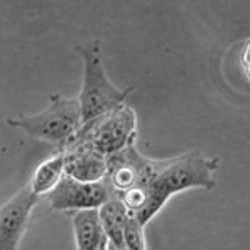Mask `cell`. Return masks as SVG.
I'll return each mask as SVG.
<instances>
[{"instance_id":"obj_14","label":"cell","mask_w":250,"mask_h":250,"mask_svg":"<svg viewBox=\"0 0 250 250\" xmlns=\"http://www.w3.org/2000/svg\"><path fill=\"white\" fill-rule=\"evenodd\" d=\"M99 250H108V249H107V242H105V244H104V245H102V247H100Z\"/></svg>"},{"instance_id":"obj_3","label":"cell","mask_w":250,"mask_h":250,"mask_svg":"<svg viewBox=\"0 0 250 250\" xmlns=\"http://www.w3.org/2000/svg\"><path fill=\"white\" fill-rule=\"evenodd\" d=\"M9 125L20 128L35 139L55 144L59 150H62L82 127L79 99H67L54 94L43 112L10 119Z\"/></svg>"},{"instance_id":"obj_6","label":"cell","mask_w":250,"mask_h":250,"mask_svg":"<svg viewBox=\"0 0 250 250\" xmlns=\"http://www.w3.org/2000/svg\"><path fill=\"white\" fill-rule=\"evenodd\" d=\"M39 197L29 185L22 187L12 199L0 205V250H19V244L30 220Z\"/></svg>"},{"instance_id":"obj_9","label":"cell","mask_w":250,"mask_h":250,"mask_svg":"<svg viewBox=\"0 0 250 250\" xmlns=\"http://www.w3.org/2000/svg\"><path fill=\"white\" fill-rule=\"evenodd\" d=\"M77 250H99L107 242L97 210H79L72 217Z\"/></svg>"},{"instance_id":"obj_4","label":"cell","mask_w":250,"mask_h":250,"mask_svg":"<svg viewBox=\"0 0 250 250\" xmlns=\"http://www.w3.org/2000/svg\"><path fill=\"white\" fill-rule=\"evenodd\" d=\"M137 115L128 105H117L107 114L82 124L70 142H79L94 148L104 157L115 155L135 145ZM68 142V144H70Z\"/></svg>"},{"instance_id":"obj_12","label":"cell","mask_w":250,"mask_h":250,"mask_svg":"<svg viewBox=\"0 0 250 250\" xmlns=\"http://www.w3.org/2000/svg\"><path fill=\"white\" fill-rule=\"evenodd\" d=\"M245 62V74H247V77H249V43L245 45V52H242V63Z\"/></svg>"},{"instance_id":"obj_1","label":"cell","mask_w":250,"mask_h":250,"mask_svg":"<svg viewBox=\"0 0 250 250\" xmlns=\"http://www.w3.org/2000/svg\"><path fill=\"white\" fill-rule=\"evenodd\" d=\"M217 168L219 159H207L199 150L162 160L154 180L144 188L147 193V202L134 217L145 227L162 210L173 193L184 192L187 188H215L217 180L213 173Z\"/></svg>"},{"instance_id":"obj_11","label":"cell","mask_w":250,"mask_h":250,"mask_svg":"<svg viewBox=\"0 0 250 250\" xmlns=\"http://www.w3.org/2000/svg\"><path fill=\"white\" fill-rule=\"evenodd\" d=\"M124 247L125 250H145L144 225L130 212L124 225Z\"/></svg>"},{"instance_id":"obj_2","label":"cell","mask_w":250,"mask_h":250,"mask_svg":"<svg viewBox=\"0 0 250 250\" xmlns=\"http://www.w3.org/2000/svg\"><path fill=\"white\" fill-rule=\"evenodd\" d=\"M77 52L83 60V85L79 97V105L80 119L82 124H85L124 104L125 97L134 88L128 87L122 90L110 83L102 65V48L99 40H90L79 45Z\"/></svg>"},{"instance_id":"obj_7","label":"cell","mask_w":250,"mask_h":250,"mask_svg":"<svg viewBox=\"0 0 250 250\" xmlns=\"http://www.w3.org/2000/svg\"><path fill=\"white\" fill-rule=\"evenodd\" d=\"M63 175L83 184L102 182L107 175V157L79 142H70L62 148Z\"/></svg>"},{"instance_id":"obj_8","label":"cell","mask_w":250,"mask_h":250,"mask_svg":"<svg viewBox=\"0 0 250 250\" xmlns=\"http://www.w3.org/2000/svg\"><path fill=\"white\" fill-rule=\"evenodd\" d=\"M99 213V222L105 233L107 244L115 249H125L124 247V225L128 217V210L125 208L122 200L110 195V199L105 204H102L97 208Z\"/></svg>"},{"instance_id":"obj_13","label":"cell","mask_w":250,"mask_h":250,"mask_svg":"<svg viewBox=\"0 0 250 250\" xmlns=\"http://www.w3.org/2000/svg\"><path fill=\"white\" fill-rule=\"evenodd\" d=\"M107 249L108 250H125V249H115V247H112V245H108V244H107Z\"/></svg>"},{"instance_id":"obj_5","label":"cell","mask_w":250,"mask_h":250,"mask_svg":"<svg viewBox=\"0 0 250 250\" xmlns=\"http://www.w3.org/2000/svg\"><path fill=\"white\" fill-rule=\"evenodd\" d=\"M47 199L54 210H97L110 199L105 182L83 184L63 175Z\"/></svg>"},{"instance_id":"obj_10","label":"cell","mask_w":250,"mask_h":250,"mask_svg":"<svg viewBox=\"0 0 250 250\" xmlns=\"http://www.w3.org/2000/svg\"><path fill=\"white\" fill-rule=\"evenodd\" d=\"M62 177H63V155H62V152H57V154L52 155L50 159L43 160V162L35 168L29 187L37 197L47 195L48 192L54 190L55 185L60 182Z\"/></svg>"}]
</instances>
